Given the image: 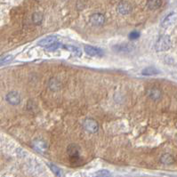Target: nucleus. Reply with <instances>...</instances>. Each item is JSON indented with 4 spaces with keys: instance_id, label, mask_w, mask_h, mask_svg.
<instances>
[{
    "instance_id": "obj_1",
    "label": "nucleus",
    "mask_w": 177,
    "mask_h": 177,
    "mask_svg": "<svg viewBox=\"0 0 177 177\" xmlns=\"http://www.w3.org/2000/svg\"><path fill=\"white\" fill-rule=\"evenodd\" d=\"M171 38L168 35H164L159 37V38L156 41L155 49L158 52H164L167 51L171 47Z\"/></svg>"
},
{
    "instance_id": "obj_2",
    "label": "nucleus",
    "mask_w": 177,
    "mask_h": 177,
    "mask_svg": "<svg viewBox=\"0 0 177 177\" xmlns=\"http://www.w3.org/2000/svg\"><path fill=\"white\" fill-rule=\"evenodd\" d=\"M68 154L69 156L71 163L76 164L79 160V150L78 147L75 144H71L68 147Z\"/></svg>"
},
{
    "instance_id": "obj_3",
    "label": "nucleus",
    "mask_w": 177,
    "mask_h": 177,
    "mask_svg": "<svg viewBox=\"0 0 177 177\" xmlns=\"http://www.w3.org/2000/svg\"><path fill=\"white\" fill-rule=\"evenodd\" d=\"M112 49L119 53H127L134 50L135 47L129 43H123V44H119V45L114 46Z\"/></svg>"
},
{
    "instance_id": "obj_4",
    "label": "nucleus",
    "mask_w": 177,
    "mask_h": 177,
    "mask_svg": "<svg viewBox=\"0 0 177 177\" xmlns=\"http://www.w3.org/2000/svg\"><path fill=\"white\" fill-rule=\"evenodd\" d=\"M6 101L11 105H18L22 101V97H21L20 94L16 91L9 92L6 94Z\"/></svg>"
},
{
    "instance_id": "obj_5",
    "label": "nucleus",
    "mask_w": 177,
    "mask_h": 177,
    "mask_svg": "<svg viewBox=\"0 0 177 177\" xmlns=\"http://www.w3.org/2000/svg\"><path fill=\"white\" fill-rule=\"evenodd\" d=\"M133 10L132 5L127 1H121L117 6V11L119 13L122 14V15H126L129 14Z\"/></svg>"
},
{
    "instance_id": "obj_6",
    "label": "nucleus",
    "mask_w": 177,
    "mask_h": 177,
    "mask_svg": "<svg viewBox=\"0 0 177 177\" xmlns=\"http://www.w3.org/2000/svg\"><path fill=\"white\" fill-rule=\"evenodd\" d=\"M84 128L89 133H96L99 130V125L98 123L92 119H87L84 121Z\"/></svg>"
},
{
    "instance_id": "obj_7",
    "label": "nucleus",
    "mask_w": 177,
    "mask_h": 177,
    "mask_svg": "<svg viewBox=\"0 0 177 177\" xmlns=\"http://www.w3.org/2000/svg\"><path fill=\"white\" fill-rule=\"evenodd\" d=\"M90 22L94 26L100 27V26L103 25V23H104L105 17H104L103 14H101L100 12H95V13L92 14V16L90 17Z\"/></svg>"
},
{
    "instance_id": "obj_8",
    "label": "nucleus",
    "mask_w": 177,
    "mask_h": 177,
    "mask_svg": "<svg viewBox=\"0 0 177 177\" xmlns=\"http://www.w3.org/2000/svg\"><path fill=\"white\" fill-rule=\"evenodd\" d=\"M84 50L85 52L90 56H102L103 55V52L99 49V48H96L94 47H91V46H85L84 47Z\"/></svg>"
},
{
    "instance_id": "obj_9",
    "label": "nucleus",
    "mask_w": 177,
    "mask_h": 177,
    "mask_svg": "<svg viewBox=\"0 0 177 177\" xmlns=\"http://www.w3.org/2000/svg\"><path fill=\"white\" fill-rule=\"evenodd\" d=\"M57 41V37L56 36H49V37H47L45 38L41 39L40 41H38L37 45L40 46V47H48L52 44L55 43Z\"/></svg>"
},
{
    "instance_id": "obj_10",
    "label": "nucleus",
    "mask_w": 177,
    "mask_h": 177,
    "mask_svg": "<svg viewBox=\"0 0 177 177\" xmlns=\"http://www.w3.org/2000/svg\"><path fill=\"white\" fill-rule=\"evenodd\" d=\"M147 94H148L149 98H151V100L158 101L161 98L162 93L158 88H151V89H149L148 92H147Z\"/></svg>"
},
{
    "instance_id": "obj_11",
    "label": "nucleus",
    "mask_w": 177,
    "mask_h": 177,
    "mask_svg": "<svg viewBox=\"0 0 177 177\" xmlns=\"http://www.w3.org/2000/svg\"><path fill=\"white\" fill-rule=\"evenodd\" d=\"M158 73H159V70L153 66L147 67L142 70V75L143 76H153V75L158 74Z\"/></svg>"
},
{
    "instance_id": "obj_12",
    "label": "nucleus",
    "mask_w": 177,
    "mask_h": 177,
    "mask_svg": "<svg viewBox=\"0 0 177 177\" xmlns=\"http://www.w3.org/2000/svg\"><path fill=\"white\" fill-rule=\"evenodd\" d=\"M33 145H34V148L39 152H44V151H46L47 149V143L45 142H43V141H40V140L35 141Z\"/></svg>"
},
{
    "instance_id": "obj_13",
    "label": "nucleus",
    "mask_w": 177,
    "mask_h": 177,
    "mask_svg": "<svg viewBox=\"0 0 177 177\" xmlns=\"http://www.w3.org/2000/svg\"><path fill=\"white\" fill-rule=\"evenodd\" d=\"M162 6V0H148L147 1V7L151 10L158 9Z\"/></svg>"
},
{
    "instance_id": "obj_14",
    "label": "nucleus",
    "mask_w": 177,
    "mask_h": 177,
    "mask_svg": "<svg viewBox=\"0 0 177 177\" xmlns=\"http://www.w3.org/2000/svg\"><path fill=\"white\" fill-rule=\"evenodd\" d=\"M160 161H161V163H163L165 165H171L174 162V158L171 154L166 153L161 156Z\"/></svg>"
},
{
    "instance_id": "obj_15",
    "label": "nucleus",
    "mask_w": 177,
    "mask_h": 177,
    "mask_svg": "<svg viewBox=\"0 0 177 177\" xmlns=\"http://www.w3.org/2000/svg\"><path fill=\"white\" fill-rule=\"evenodd\" d=\"M175 18H176V15H175L174 12H172V13L168 14V15L164 19V21L162 22V26H163V27H168L169 25H171L174 22Z\"/></svg>"
},
{
    "instance_id": "obj_16",
    "label": "nucleus",
    "mask_w": 177,
    "mask_h": 177,
    "mask_svg": "<svg viewBox=\"0 0 177 177\" xmlns=\"http://www.w3.org/2000/svg\"><path fill=\"white\" fill-rule=\"evenodd\" d=\"M63 48L71 52L74 53L76 56H78L80 57L82 55V51L80 50V48L77 47H74V46H70V45H67V46H63Z\"/></svg>"
},
{
    "instance_id": "obj_17",
    "label": "nucleus",
    "mask_w": 177,
    "mask_h": 177,
    "mask_svg": "<svg viewBox=\"0 0 177 177\" xmlns=\"http://www.w3.org/2000/svg\"><path fill=\"white\" fill-rule=\"evenodd\" d=\"M59 48H63V45H62L61 43H58V42H55L52 45L47 47V50L49 51V52H53V51H56L58 50Z\"/></svg>"
},
{
    "instance_id": "obj_18",
    "label": "nucleus",
    "mask_w": 177,
    "mask_h": 177,
    "mask_svg": "<svg viewBox=\"0 0 177 177\" xmlns=\"http://www.w3.org/2000/svg\"><path fill=\"white\" fill-rule=\"evenodd\" d=\"M48 167H50V169L52 170V172H53L55 175H57V176H62V171L61 168H59L58 167H56L55 165L51 164V163L48 164Z\"/></svg>"
},
{
    "instance_id": "obj_19",
    "label": "nucleus",
    "mask_w": 177,
    "mask_h": 177,
    "mask_svg": "<svg viewBox=\"0 0 177 177\" xmlns=\"http://www.w3.org/2000/svg\"><path fill=\"white\" fill-rule=\"evenodd\" d=\"M13 55L12 54H6V55H4L1 57L0 59V63L1 65H4V64H6V63H9L10 62H12L13 60Z\"/></svg>"
},
{
    "instance_id": "obj_20",
    "label": "nucleus",
    "mask_w": 177,
    "mask_h": 177,
    "mask_svg": "<svg viewBox=\"0 0 177 177\" xmlns=\"http://www.w3.org/2000/svg\"><path fill=\"white\" fill-rule=\"evenodd\" d=\"M32 20H33V22L36 23V24H39L42 20H43V15L40 13V12H35L33 14V17H32Z\"/></svg>"
},
{
    "instance_id": "obj_21",
    "label": "nucleus",
    "mask_w": 177,
    "mask_h": 177,
    "mask_svg": "<svg viewBox=\"0 0 177 177\" xmlns=\"http://www.w3.org/2000/svg\"><path fill=\"white\" fill-rule=\"evenodd\" d=\"M95 175L97 176H102V177H106V176H110L111 174L110 173V171L106 170V169H100L95 173Z\"/></svg>"
},
{
    "instance_id": "obj_22",
    "label": "nucleus",
    "mask_w": 177,
    "mask_h": 177,
    "mask_svg": "<svg viewBox=\"0 0 177 177\" xmlns=\"http://www.w3.org/2000/svg\"><path fill=\"white\" fill-rule=\"evenodd\" d=\"M139 37H140V32L137 31H134L130 32V34H129V39H131V40L137 39V38H139Z\"/></svg>"
}]
</instances>
